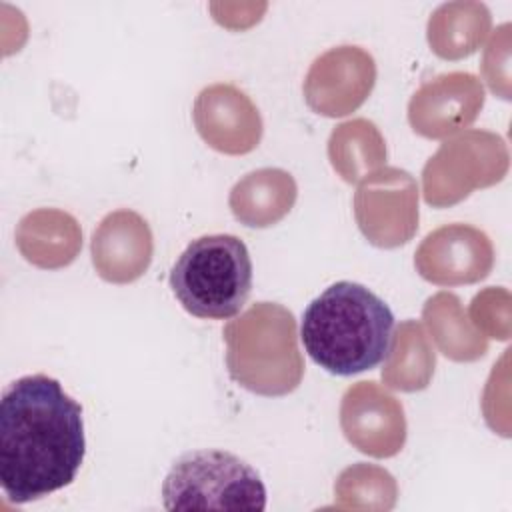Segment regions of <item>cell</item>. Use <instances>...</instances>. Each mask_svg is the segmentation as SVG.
<instances>
[{"mask_svg": "<svg viewBox=\"0 0 512 512\" xmlns=\"http://www.w3.org/2000/svg\"><path fill=\"white\" fill-rule=\"evenodd\" d=\"M354 218L364 238L378 248H398L418 230V184L402 168L384 166L360 180Z\"/></svg>", "mask_w": 512, "mask_h": 512, "instance_id": "7", "label": "cell"}, {"mask_svg": "<svg viewBox=\"0 0 512 512\" xmlns=\"http://www.w3.org/2000/svg\"><path fill=\"white\" fill-rule=\"evenodd\" d=\"M394 316L388 304L356 282H336L302 314L300 338L326 372L352 376L378 366L390 346Z\"/></svg>", "mask_w": 512, "mask_h": 512, "instance_id": "2", "label": "cell"}, {"mask_svg": "<svg viewBox=\"0 0 512 512\" xmlns=\"http://www.w3.org/2000/svg\"><path fill=\"white\" fill-rule=\"evenodd\" d=\"M492 16L482 2L456 0L438 6L428 18L430 50L444 60H462L474 54L490 34Z\"/></svg>", "mask_w": 512, "mask_h": 512, "instance_id": "16", "label": "cell"}, {"mask_svg": "<svg viewBox=\"0 0 512 512\" xmlns=\"http://www.w3.org/2000/svg\"><path fill=\"white\" fill-rule=\"evenodd\" d=\"M484 86L470 72H448L424 82L408 102V122L424 138H448L470 126L484 106Z\"/></svg>", "mask_w": 512, "mask_h": 512, "instance_id": "11", "label": "cell"}, {"mask_svg": "<svg viewBox=\"0 0 512 512\" xmlns=\"http://www.w3.org/2000/svg\"><path fill=\"white\" fill-rule=\"evenodd\" d=\"M480 68L488 88L496 96L510 100V24H502L492 34Z\"/></svg>", "mask_w": 512, "mask_h": 512, "instance_id": "22", "label": "cell"}, {"mask_svg": "<svg viewBox=\"0 0 512 512\" xmlns=\"http://www.w3.org/2000/svg\"><path fill=\"white\" fill-rule=\"evenodd\" d=\"M422 318L434 344L446 358L454 362H474L488 352V338L472 326L454 292L430 296L422 308Z\"/></svg>", "mask_w": 512, "mask_h": 512, "instance_id": "17", "label": "cell"}, {"mask_svg": "<svg viewBox=\"0 0 512 512\" xmlns=\"http://www.w3.org/2000/svg\"><path fill=\"white\" fill-rule=\"evenodd\" d=\"M86 454L82 406L56 378L14 380L0 400V486L12 504L74 482Z\"/></svg>", "mask_w": 512, "mask_h": 512, "instance_id": "1", "label": "cell"}, {"mask_svg": "<svg viewBox=\"0 0 512 512\" xmlns=\"http://www.w3.org/2000/svg\"><path fill=\"white\" fill-rule=\"evenodd\" d=\"M340 428L362 454L372 458L396 456L406 442L404 406L380 384L356 382L342 396Z\"/></svg>", "mask_w": 512, "mask_h": 512, "instance_id": "9", "label": "cell"}, {"mask_svg": "<svg viewBox=\"0 0 512 512\" xmlns=\"http://www.w3.org/2000/svg\"><path fill=\"white\" fill-rule=\"evenodd\" d=\"M166 510H264L266 488L260 474L224 450L182 454L162 484Z\"/></svg>", "mask_w": 512, "mask_h": 512, "instance_id": "5", "label": "cell"}, {"mask_svg": "<svg viewBox=\"0 0 512 512\" xmlns=\"http://www.w3.org/2000/svg\"><path fill=\"white\" fill-rule=\"evenodd\" d=\"M328 160L344 182L356 184L386 162L384 136L366 118L346 120L328 138Z\"/></svg>", "mask_w": 512, "mask_h": 512, "instance_id": "19", "label": "cell"}, {"mask_svg": "<svg viewBox=\"0 0 512 512\" xmlns=\"http://www.w3.org/2000/svg\"><path fill=\"white\" fill-rule=\"evenodd\" d=\"M414 266L436 286L476 284L494 266V246L486 232L454 222L426 234L416 248Z\"/></svg>", "mask_w": 512, "mask_h": 512, "instance_id": "10", "label": "cell"}, {"mask_svg": "<svg viewBox=\"0 0 512 512\" xmlns=\"http://www.w3.org/2000/svg\"><path fill=\"white\" fill-rule=\"evenodd\" d=\"M154 238L148 222L134 210L122 208L106 214L90 240L96 274L110 284H130L150 266Z\"/></svg>", "mask_w": 512, "mask_h": 512, "instance_id": "13", "label": "cell"}, {"mask_svg": "<svg viewBox=\"0 0 512 512\" xmlns=\"http://www.w3.org/2000/svg\"><path fill=\"white\" fill-rule=\"evenodd\" d=\"M510 166L506 142L488 130H464L448 138L422 170V196L432 208L462 202L478 188L498 184Z\"/></svg>", "mask_w": 512, "mask_h": 512, "instance_id": "6", "label": "cell"}, {"mask_svg": "<svg viewBox=\"0 0 512 512\" xmlns=\"http://www.w3.org/2000/svg\"><path fill=\"white\" fill-rule=\"evenodd\" d=\"M14 238L24 260L42 270L64 268L82 250V228L78 220L58 208H38L24 214Z\"/></svg>", "mask_w": 512, "mask_h": 512, "instance_id": "14", "label": "cell"}, {"mask_svg": "<svg viewBox=\"0 0 512 512\" xmlns=\"http://www.w3.org/2000/svg\"><path fill=\"white\" fill-rule=\"evenodd\" d=\"M398 500L394 476L366 462H356L340 472L334 482V506L340 510H392Z\"/></svg>", "mask_w": 512, "mask_h": 512, "instance_id": "20", "label": "cell"}, {"mask_svg": "<svg viewBox=\"0 0 512 512\" xmlns=\"http://www.w3.org/2000/svg\"><path fill=\"white\" fill-rule=\"evenodd\" d=\"M470 322L486 338L508 340L510 322V294L504 288H484L470 302Z\"/></svg>", "mask_w": 512, "mask_h": 512, "instance_id": "21", "label": "cell"}, {"mask_svg": "<svg viewBox=\"0 0 512 512\" xmlns=\"http://www.w3.org/2000/svg\"><path fill=\"white\" fill-rule=\"evenodd\" d=\"M376 84V62L360 46H336L320 54L308 68L302 92L320 116L340 118L358 110Z\"/></svg>", "mask_w": 512, "mask_h": 512, "instance_id": "8", "label": "cell"}, {"mask_svg": "<svg viewBox=\"0 0 512 512\" xmlns=\"http://www.w3.org/2000/svg\"><path fill=\"white\" fill-rule=\"evenodd\" d=\"M228 374L260 396H286L304 376L294 314L276 302H256L224 330Z\"/></svg>", "mask_w": 512, "mask_h": 512, "instance_id": "3", "label": "cell"}, {"mask_svg": "<svg viewBox=\"0 0 512 512\" xmlns=\"http://www.w3.org/2000/svg\"><path fill=\"white\" fill-rule=\"evenodd\" d=\"M192 120L200 138L216 152L240 156L262 138V116L250 96L234 84H210L194 100Z\"/></svg>", "mask_w": 512, "mask_h": 512, "instance_id": "12", "label": "cell"}, {"mask_svg": "<svg viewBox=\"0 0 512 512\" xmlns=\"http://www.w3.org/2000/svg\"><path fill=\"white\" fill-rule=\"evenodd\" d=\"M298 196L296 180L282 168H260L242 176L230 190L228 206L248 228H268L280 222Z\"/></svg>", "mask_w": 512, "mask_h": 512, "instance_id": "15", "label": "cell"}, {"mask_svg": "<svg viewBox=\"0 0 512 512\" xmlns=\"http://www.w3.org/2000/svg\"><path fill=\"white\" fill-rule=\"evenodd\" d=\"M384 356L382 382L400 392L424 390L436 368V352L424 328L416 320H404L396 326Z\"/></svg>", "mask_w": 512, "mask_h": 512, "instance_id": "18", "label": "cell"}, {"mask_svg": "<svg viewBox=\"0 0 512 512\" xmlns=\"http://www.w3.org/2000/svg\"><path fill=\"white\" fill-rule=\"evenodd\" d=\"M168 284L188 314L210 320L234 318L252 290L248 248L234 234L200 236L178 256Z\"/></svg>", "mask_w": 512, "mask_h": 512, "instance_id": "4", "label": "cell"}]
</instances>
